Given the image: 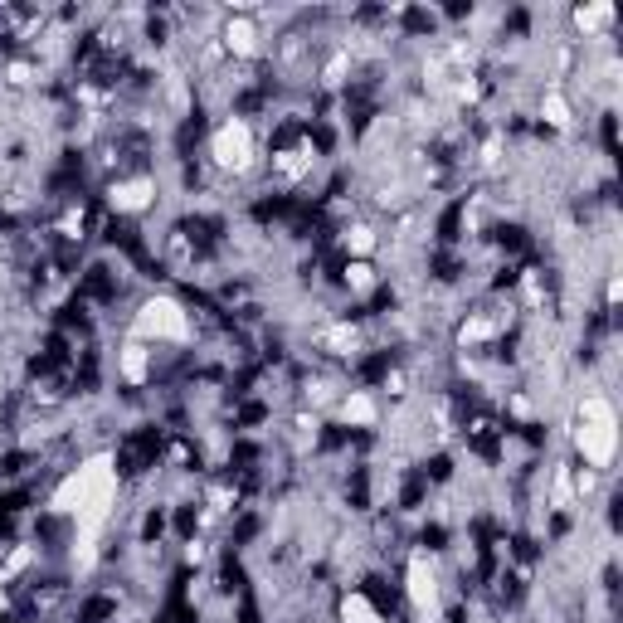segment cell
Here are the masks:
<instances>
[{
  "mask_svg": "<svg viewBox=\"0 0 623 623\" xmlns=\"http://www.w3.org/2000/svg\"><path fill=\"white\" fill-rule=\"evenodd\" d=\"M575 443H580V453H585L589 468H609V458H614V409L604 395H585L580 404V429H575Z\"/></svg>",
  "mask_w": 623,
  "mask_h": 623,
  "instance_id": "1",
  "label": "cell"
},
{
  "mask_svg": "<svg viewBox=\"0 0 623 623\" xmlns=\"http://www.w3.org/2000/svg\"><path fill=\"white\" fill-rule=\"evenodd\" d=\"M137 336H147V341H185L190 322H185V312L171 297H151L147 307L137 312Z\"/></svg>",
  "mask_w": 623,
  "mask_h": 623,
  "instance_id": "2",
  "label": "cell"
},
{
  "mask_svg": "<svg viewBox=\"0 0 623 623\" xmlns=\"http://www.w3.org/2000/svg\"><path fill=\"white\" fill-rule=\"evenodd\" d=\"M215 161H220L224 171H249L254 166V132H249V122H239V117H229L220 132H215Z\"/></svg>",
  "mask_w": 623,
  "mask_h": 623,
  "instance_id": "3",
  "label": "cell"
},
{
  "mask_svg": "<svg viewBox=\"0 0 623 623\" xmlns=\"http://www.w3.org/2000/svg\"><path fill=\"white\" fill-rule=\"evenodd\" d=\"M409 599H414V609H424V614L439 604V580H434V565H429L424 550L409 560Z\"/></svg>",
  "mask_w": 623,
  "mask_h": 623,
  "instance_id": "4",
  "label": "cell"
},
{
  "mask_svg": "<svg viewBox=\"0 0 623 623\" xmlns=\"http://www.w3.org/2000/svg\"><path fill=\"white\" fill-rule=\"evenodd\" d=\"M112 205L117 210H127V215H137V210H147L151 195H156V185L147 181V176H127V181H112Z\"/></svg>",
  "mask_w": 623,
  "mask_h": 623,
  "instance_id": "5",
  "label": "cell"
},
{
  "mask_svg": "<svg viewBox=\"0 0 623 623\" xmlns=\"http://www.w3.org/2000/svg\"><path fill=\"white\" fill-rule=\"evenodd\" d=\"M224 49L229 54H239V59H249L258 49V25L249 20V15H239V20H229L224 25Z\"/></svg>",
  "mask_w": 623,
  "mask_h": 623,
  "instance_id": "6",
  "label": "cell"
},
{
  "mask_svg": "<svg viewBox=\"0 0 623 623\" xmlns=\"http://www.w3.org/2000/svg\"><path fill=\"white\" fill-rule=\"evenodd\" d=\"M122 375H127L132 385L147 380V346H142V341H127V346H122Z\"/></svg>",
  "mask_w": 623,
  "mask_h": 623,
  "instance_id": "7",
  "label": "cell"
},
{
  "mask_svg": "<svg viewBox=\"0 0 623 623\" xmlns=\"http://www.w3.org/2000/svg\"><path fill=\"white\" fill-rule=\"evenodd\" d=\"M341 623H385V619L370 609L366 594H351V599H341Z\"/></svg>",
  "mask_w": 623,
  "mask_h": 623,
  "instance_id": "8",
  "label": "cell"
},
{
  "mask_svg": "<svg viewBox=\"0 0 623 623\" xmlns=\"http://www.w3.org/2000/svg\"><path fill=\"white\" fill-rule=\"evenodd\" d=\"M341 419H346V424H375V404H370L366 395H351V400L341 404Z\"/></svg>",
  "mask_w": 623,
  "mask_h": 623,
  "instance_id": "9",
  "label": "cell"
},
{
  "mask_svg": "<svg viewBox=\"0 0 623 623\" xmlns=\"http://www.w3.org/2000/svg\"><path fill=\"white\" fill-rule=\"evenodd\" d=\"M346 249H351V254H375V229H370V224H351V229H346Z\"/></svg>",
  "mask_w": 623,
  "mask_h": 623,
  "instance_id": "10",
  "label": "cell"
},
{
  "mask_svg": "<svg viewBox=\"0 0 623 623\" xmlns=\"http://www.w3.org/2000/svg\"><path fill=\"white\" fill-rule=\"evenodd\" d=\"M541 117H546L550 127H570V108H565V98H560V93H546V103H541Z\"/></svg>",
  "mask_w": 623,
  "mask_h": 623,
  "instance_id": "11",
  "label": "cell"
},
{
  "mask_svg": "<svg viewBox=\"0 0 623 623\" xmlns=\"http://www.w3.org/2000/svg\"><path fill=\"white\" fill-rule=\"evenodd\" d=\"M346 283H351L356 293H366V288H375V268H370L366 258H356V263L346 268Z\"/></svg>",
  "mask_w": 623,
  "mask_h": 623,
  "instance_id": "12",
  "label": "cell"
}]
</instances>
